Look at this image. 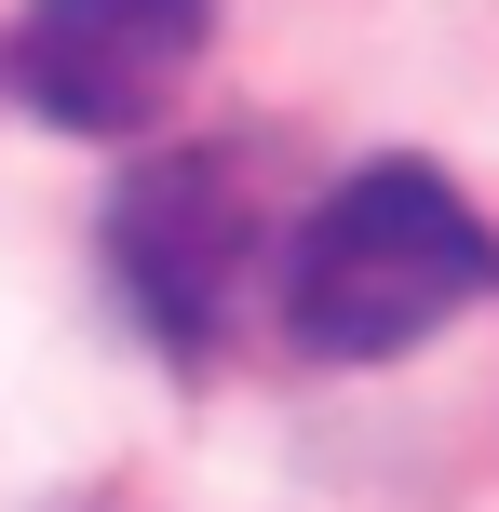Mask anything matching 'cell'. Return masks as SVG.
Listing matches in <instances>:
<instances>
[{
	"instance_id": "cell-2",
	"label": "cell",
	"mask_w": 499,
	"mask_h": 512,
	"mask_svg": "<svg viewBox=\"0 0 499 512\" xmlns=\"http://www.w3.org/2000/svg\"><path fill=\"white\" fill-rule=\"evenodd\" d=\"M270 176L243 135H216V149H149L122 176V203H108V283H122V310L149 324V351L176 364H216V337L243 324V297L270 283Z\"/></svg>"
},
{
	"instance_id": "cell-3",
	"label": "cell",
	"mask_w": 499,
	"mask_h": 512,
	"mask_svg": "<svg viewBox=\"0 0 499 512\" xmlns=\"http://www.w3.org/2000/svg\"><path fill=\"white\" fill-rule=\"evenodd\" d=\"M216 0H27L14 14V95L54 135H149L176 81L203 68Z\"/></svg>"
},
{
	"instance_id": "cell-1",
	"label": "cell",
	"mask_w": 499,
	"mask_h": 512,
	"mask_svg": "<svg viewBox=\"0 0 499 512\" xmlns=\"http://www.w3.org/2000/svg\"><path fill=\"white\" fill-rule=\"evenodd\" d=\"M486 283H499L486 216L432 162H365L270 243V324L311 364H392L432 324H459Z\"/></svg>"
}]
</instances>
